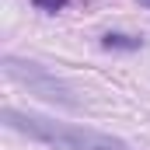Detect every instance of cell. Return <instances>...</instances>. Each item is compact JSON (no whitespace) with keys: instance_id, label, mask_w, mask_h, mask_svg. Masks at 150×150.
<instances>
[{"instance_id":"obj_1","label":"cell","mask_w":150,"mask_h":150,"mask_svg":"<svg viewBox=\"0 0 150 150\" xmlns=\"http://www.w3.org/2000/svg\"><path fill=\"white\" fill-rule=\"evenodd\" d=\"M0 122L7 129L28 133L32 140H42V143H49V147H56V150H129V143H122L119 136L87 129V126L56 122V119H45V115H35V112L4 108L0 112Z\"/></svg>"},{"instance_id":"obj_5","label":"cell","mask_w":150,"mask_h":150,"mask_svg":"<svg viewBox=\"0 0 150 150\" xmlns=\"http://www.w3.org/2000/svg\"><path fill=\"white\" fill-rule=\"evenodd\" d=\"M136 4H140V7H150V0H136Z\"/></svg>"},{"instance_id":"obj_3","label":"cell","mask_w":150,"mask_h":150,"mask_svg":"<svg viewBox=\"0 0 150 150\" xmlns=\"http://www.w3.org/2000/svg\"><path fill=\"white\" fill-rule=\"evenodd\" d=\"M101 45H105V49H119V52H133V49H143V38H136V35H119V32H108V35L101 38Z\"/></svg>"},{"instance_id":"obj_2","label":"cell","mask_w":150,"mask_h":150,"mask_svg":"<svg viewBox=\"0 0 150 150\" xmlns=\"http://www.w3.org/2000/svg\"><path fill=\"white\" fill-rule=\"evenodd\" d=\"M4 74H7V80L28 87L35 98L49 101V105H59V108H80V98L74 94V87H70L63 77H56L52 70L38 67V63H32V59L4 56Z\"/></svg>"},{"instance_id":"obj_4","label":"cell","mask_w":150,"mask_h":150,"mask_svg":"<svg viewBox=\"0 0 150 150\" xmlns=\"http://www.w3.org/2000/svg\"><path fill=\"white\" fill-rule=\"evenodd\" d=\"M38 11H45V14H56V11H63L67 7V0H32Z\"/></svg>"}]
</instances>
